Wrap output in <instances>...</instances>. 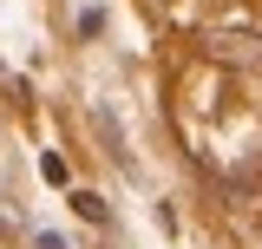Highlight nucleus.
Returning <instances> with one entry per match:
<instances>
[{
  "mask_svg": "<svg viewBox=\"0 0 262 249\" xmlns=\"http://www.w3.org/2000/svg\"><path fill=\"white\" fill-rule=\"evenodd\" d=\"M210 46H216V59H229V66H249V72H262V39H256V33H216Z\"/></svg>",
  "mask_w": 262,
  "mask_h": 249,
  "instance_id": "f257e3e1",
  "label": "nucleus"
},
{
  "mask_svg": "<svg viewBox=\"0 0 262 249\" xmlns=\"http://www.w3.org/2000/svg\"><path fill=\"white\" fill-rule=\"evenodd\" d=\"M72 210H79V217H85V223H105V203H98L92 190H79V197H72Z\"/></svg>",
  "mask_w": 262,
  "mask_h": 249,
  "instance_id": "f03ea898",
  "label": "nucleus"
}]
</instances>
